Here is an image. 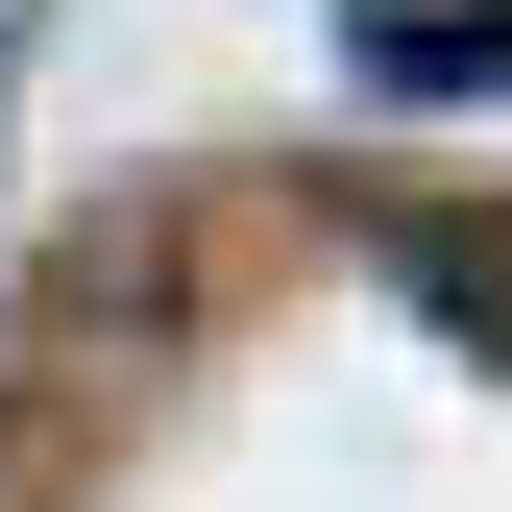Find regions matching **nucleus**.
Masks as SVG:
<instances>
[{"label":"nucleus","instance_id":"nucleus-2","mask_svg":"<svg viewBox=\"0 0 512 512\" xmlns=\"http://www.w3.org/2000/svg\"><path fill=\"white\" fill-rule=\"evenodd\" d=\"M512 74V0H391L366 25V98H488Z\"/></svg>","mask_w":512,"mask_h":512},{"label":"nucleus","instance_id":"nucleus-1","mask_svg":"<svg viewBox=\"0 0 512 512\" xmlns=\"http://www.w3.org/2000/svg\"><path fill=\"white\" fill-rule=\"evenodd\" d=\"M391 269H415V317H439V342H488V366H512V220L415 196V220H391Z\"/></svg>","mask_w":512,"mask_h":512}]
</instances>
